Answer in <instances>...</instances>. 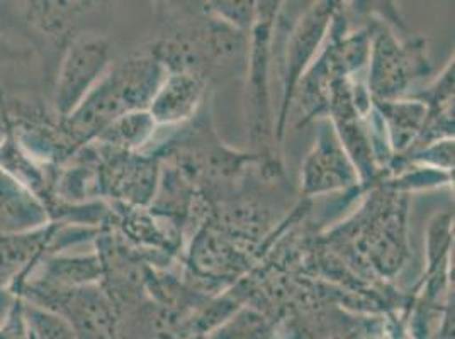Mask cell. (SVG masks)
I'll use <instances>...</instances> for the list:
<instances>
[{"label":"cell","instance_id":"6da1fadb","mask_svg":"<svg viewBox=\"0 0 455 339\" xmlns=\"http://www.w3.org/2000/svg\"><path fill=\"white\" fill-rule=\"evenodd\" d=\"M164 74L165 68L152 50L124 59L97 82L74 113L48 128V136L39 130L36 153L57 163L68 162L123 114L148 109Z\"/></svg>","mask_w":455,"mask_h":339},{"label":"cell","instance_id":"7a4b0ae2","mask_svg":"<svg viewBox=\"0 0 455 339\" xmlns=\"http://www.w3.org/2000/svg\"><path fill=\"white\" fill-rule=\"evenodd\" d=\"M355 260L382 277H393L406 258V199L399 192L376 193L339 236Z\"/></svg>","mask_w":455,"mask_h":339},{"label":"cell","instance_id":"3957f363","mask_svg":"<svg viewBox=\"0 0 455 339\" xmlns=\"http://www.w3.org/2000/svg\"><path fill=\"white\" fill-rule=\"evenodd\" d=\"M18 297L58 318L74 339H119V318L100 283L57 288L26 282Z\"/></svg>","mask_w":455,"mask_h":339},{"label":"cell","instance_id":"277c9868","mask_svg":"<svg viewBox=\"0 0 455 339\" xmlns=\"http://www.w3.org/2000/svg\"><path fill=\"white\" fill-rule=\"evenodd\" d=\"M255 22L251 26L250 43V68L247 78L248 131L251 145L264 165L267 177H277L281 169L272 151V104L268 89V72L272 58V31L279 4L262 2L255 4Z\"/></svg>","mask_w":455,"mask_h":339},{"label":"cell","instance_id":"5b68a950","mask_svg":"<svg viewBox=\"0 0 455 339\" xmlns=\"http://www.w3.org/2000/svg\"><path fill=\"white\" fill-rule=\"evenodd\" d=\"M99 229H67L65 223H50L24 233L0 236V294L18 296L22 285L53 251L99 234Z\"/></svg>","mask_w":455,"mask_h":339},{"label":"cell","instance_id":"8992f818","mask_svg":"<svg viewBox=\"0 0 455 339\" xmlns=\"http://www.w3.org/2000/svg\"><path fill=\"white\" fill-rule=\"evenodd\" d=\"M111 59V43L94 33L74 35L58 65L53 106L58 121L68 117L104 75Z\"/></svg>","mask_w":455,"mask_h":339},{"label":"cell","instance_id":"52a82bcc","mask_svg":"<svg viewBox=\"0 0 455 339\" xmlns=\"http://www.w3.org/2000/svg\"><path fill=\"white\" fill-rule=\"evenodd\" d=\"M369 39V89L372 97L374 100H396L427 61L421 57L423 46L415 41L406 46L399 44L395 35L384 26H378Z\"/></svg>","mask_w":455,"mask_h":339},{"label":"cell","instance_id":"ba28073f","mask_svg":"<svg viewBox=\"0 0 455 339\" xmlns=\"http://www.w3.org/2000/svg\"><path fill=\"white\" fill-rule=\"evenodd\" d=\"M335 4L333 2H322L315 4L306 11L301 20L291 31L287 43H285V68L283 78H284V99H283V109L279 114L277 122V141L283 139L284 134L285 119L287 111L292 100V95L296 92V87L299 85V80L303 78L304 72L311 59L315 57L316 50L320 48L326 31L330 29V24L335 18Z\"/></svg>","mask_w":455,"mask_h":339},{"label":"cell","instance_id":"9c48e42d","mask_svg":"<svg viewBox=\"0 0 455 339\" xmlns=\"http://www.w3.org/2000/svg\"><path fill=\"white\" fill-rule=\"evenodd\" d=\"M359 173L330 121H323L303 167V193L315 195L357 185Z\"/></svg>","mask_w":455,"mask_h":339},{"label":"cell","instance_id":"30bf717a","mask_svg":"<svg viewBox=\"0 0 455 339\" xmlns=\"http://www.w3.org/2000/svg\"><path fill=\"white\" fill-rule=\"evenodd\" d=\"M53 223L38 197L0 167V236Z\"/></svg>","mask_w":455,"mask_h":339},{"label":"cell","instance_id":"8fae6325","mask_svg":"<svg viewBox=\"0 0 455 339\" xmlns=\"http://www.w3.org/2000/svg\"><path fill=\"white\" fill-rule=\"evenodd\" d=\"M204 94V78L194 74H171L164 78L148 106L156 124H173L189 119Z\"/></svg>","mask_w":455,"mask_h":339},{"label":"cell","instance_id":"7c38bea8","mask_svg":"<svg viewBox=\"0 0 455 339\" xmlns=\"http://www.w3.org/2000/svg\"><path fill=\"white\" fill-rule=\"evenodd\" d=\"M28 282L46 287L70 288L102 282V264L95 255L84 256H55L44 258Z\"/></svg>","mask_w":455,"mask_h":339},{"label":"cell","instance_id":"4fadbf2b","mask_svg":"<svg viewBox=\"0 0 455 339\" xmlns=\"http://www.w3.org/2000/svg\"><path fill=\"white\" fill-rule=\"evenodd\" d=\"M384 130L389 134V145L395 151L408 150L425 130L428 107L421 100H374Z\"/></svg>","mask_w":455,"mask_h":339},{"label":"cell","instance_id":"5bb4252c","mask_svg":"<svg viewBox=\"0 0 455 339\" xmlns=\"http://www.w3.org/2000/svg\"><path fill=\"white\" fill-rule=\"evenodd\" d=\"M156 122L148 109L132 111L113 121L92 143L113 150L136 153L152 138Z\"/></svg>","mask_w":455,"mask_h":339},{"label":"cell","instance_id":"9a60e30c","mask_svg":"<svg viewBox=\"0 0 455 339\" xmlns=\"http://www.w3.org/2000/svg\"><path fill=\"white\" fill-rule=\"evenodd\" d=\"M275 320L257 309H242L218 326L206 339H272Z\"/></svg>","mask_w":455,"mask_h":339},{"label":"cell","instance_id":"2e32d148","mask_svg":"<svg viewBox=\"0 0 455 339\" xmlns=\"http://www.w3.org/2000/svg\"><path fill=\"white\" fill-rule=\"evenodd\" d=\"M212 7H209L211 12L218 14V18L231 24V28L240 29H251L253 22H255V4L253 2H214L211 4Z\"/></svg>","mask_w":455,"mask_h":339},{"label":"cell","instance_id":"e0dca14e","mask_svg":"<svg viewBox=\"0 0 455 339\" xmlns=\"http://www.w3.org/2000/svg\"><path fill=\"white\" fill-rule=\"evenodd\" d=\"M2 139H4V132L0 131V143H2Z\"/></svg>","mask_w":455,"mask_h":339},{"label":"cell","instance_id":"ac0fdd59","mask_svg":"<svg viewBox=\"0 0 455 339\" xmlns=\"http://www.w3.org/2000/svg\"><path fill=\"white\" fill-rule=\"evenodd\" d=\"M190 339H206V336H199V338H190Z\"/></svg>","mask_w":455,"mask_h":339}]
</instances>
